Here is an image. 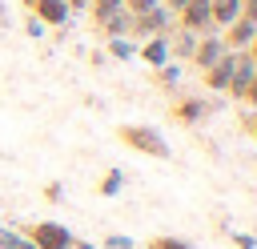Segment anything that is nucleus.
I'll return each instance as SVG.
<instances>
[{"instance_id": "obj_19", "label": "nucleus", "mask_w": 257, "mask_h": 249, "mask_svg": "<svg viewBox=\"0 0 257 249\" xmlns=\"http://www.w3.org/2000/svg\"><path fill=\"white\" fill-rule=\"evenodd\" d=\"M149 249H193L189 241H181V237H153L149 241Z\"/></svg>"}, {"instance_id": "obj_1", "label": "nucleus", "mask_w": 257, "mask_h": 249, "mask_svg": "<svg viewBox=\"0 0 257 249\" xmlns=\"http://www.w3.org/2000/svg\"><path fill=\"white\" fill-rule=\"evenodd\" d=\"M116 137H120L128 149L145 153V157H169L165 137H161L157 129H149V125H120V129H116Z\"/></svg>"}, {"instance_id": "obj_14", "label": "nucleus", "mask_w": 257, "mask_h": 249, "mask_svg": "<svg viewBox=\"0 0 257 249\" xmlns=\"http://www.w3.org/2000/svg\"><path fill=\"white\" fill-rule=\"evenodd\" d=\"M124 8V0H88V12H92V24H100V20H108L112 12H120Z\"/></svg>"}, {"instance_id": "obj_30", "label": "nucleus", "mask_w": 257, "mask_h": 249, "mask_svg": "<svg viewBox=\"0 0 257 249\" xmlns=\"http://www.w3.org/2000/svg\"><path fill=\"white\" fill-rule=\"evenodd\" d=\"M68 8H88V0H64Z\"/></svg>"}, {"instance_id": "obj_27", "label": "nucleus", "mask_w": 257, "mask_h": 249, "mask_svg": "<svg viewBox=\"0 0 257 249\" xmlns=\"http://www.w3.org/2000/svg\"><path fill=\"white\" fill-rule=\"evenodd\" d=\"M161 4H169V8H173V12H181V8H185V4H189V0H161Z\"/></svg>"}, {"instance_id": "obj_31", "label": "nucleus", "mask_w": 257, "mask_h": 249, "mask_svg": "<svg viewBox=\"0 0 257 249\" xmlns=\"http://www.w3.org/2000/svg\"><path fill=\"white\" fill-rule=\"evenodd\" d=\"M4 20H8V16H4V4H0V24H4Z\"/></svg>"}, {"instance_id": "obj_12", "label": "nucleus", "mask_w": 257, "mask_h": 249, "mask_svg": "<svg viewBox=\"0 0 257 249\" xmlns=\"http://www.w3.org/2000/svg\"><path fill=\"white\" fill-rule=\"evenodd\" d=\"M96 28H100L108 40H112V36H124V32H133V12H124V8H120V12H112L108 20H100Z\"/></svg>"}, {"instance_id": "obj_13", "label": "nucleus", "mask_w": 257, "mask_h": 249, "mask_svg": "<svg viewBox=\"0 0 257 249\" xmlns=\"http://www.w3.org/2000/svg\"><path fill=\"white\" fill-rule=\"evenodd\" d=\"M197 32H189V28H181V36L177 40H169V52H177L181 60H193V48H197Z\"/></svg>"}, {"instance_id": "obj_10", "label": "nucleus", "mask_w": 257, "mask_h": 249, "mask_svg": "<svg viewBox=\"0 0 257 249\" xmlns=\"http://www.w3.org/2000/svg\"><path fill=\"white\" fill-rule=\"evenodd\" d=\"M205 112H209V104H205V100H197V96H185V100H177V104H173V120H181V125H197Z\"/></svg>"}, {"instance_id": "obj_11", "label": "nucleus", "mask_w": 257, "mask_h": 249, "mask_svg": "<svg viewBox=\"0 0 257 249\" xmlns=\"http://www.w3.org/2000/svg\"><path fill=\"white\" fill-rule=\"evenodd\" d=\"M209 16H213V24H233L237 16H241V0H209Z\"/></svg>"}, {"instance_id": "obj_22", "label": "nucleus", "mask_w": 257, "mask_h": 249, "mask_svg": "<svg viewBox=\"0 0 257 249\" xmlns=\"http://www.w3.org/2000/svg\"><path fill=\"white\" fill-rule=\"evenodd\" d=\"M241 16H245L249 24H257V0H241Z\"/></svg>"}, {"instance_id": "obj_9", "label": "nucleus", "mask_w": 257, "mask_h": 249, "mask_svg": "<svg viewBox=\"0 0 257 249\" xmlns=\"http://www.w3.org/2000/svg\"><path fill=\"white\" fill-rule=\"evenodd\" d=\"M137 52H141V56H145V60H149L153 68L169 64V56H173V52H169V36H149V40H145V44H141Z\"/></svg>"}, {"instance_id": "obj_23", "label": "nucleus", "mask_w": 257, "mask_h": 249, "mask_svg": "<svg viewBox=\"0 0 257 249\" xmlns=\"http://www.w3.org/2000/svg\"><path fill=\"white\" fill-rule=\"evenodd\" d=\"M108 249H133L128 237H108Z\"/></svg>"}, {"instance_id": "obj_18", "label": "nucleus", "mask_w": 257, "mask_h": 249, "mask_svg": "<svg viewBox=\"0 0 257 249\" xmlns=\"http://www.w3.org/2000/svg\"><path fill=\"white\" fill-rule=\"evenodd\" d=\"M0 249H32V241L12 233V229H0Z\"/></svg>"}, {"instance_id": "obj_28", "label": "nucleus", "mask_w": 257, "mask_h": 249, "mask_svg": "<svg viewBox=\"0 0 257 249\" xmlns=\"http://www.w3.org/2000/svg\"><path fill=\"white\" fill-rule=\"evenodd\" d=\"M245 52H249V60H253V64H257V36H253V40H249V48H245Z\"/></svg>"}, {"instance_id": "obj_5", "label": "nucleus", "mask_w": 257, "mask_h": 249, "mask_svg": "<svg viewBox=\"0 0 257 249\" xmlns=\"http://www.w3.org/2000/svg\"><path fill=\"white\" fill-rule=\"evenodd\" d=\"M181 28H189V32H209V28H213L209 0H189V4L181 8Z\"/></svg>"}, {"instance_id": "obj_15", "label": "nucleus", "mask_w": 257, "mask_h": 249, "mask_svg": "<svg viewBox=\"0 0 257 249\" xmlns=\"http://www.w3.org/2000/svg\"><path fill=\"white\" fill-rule=\"evenodd\" d=\"M120 189H124V173H120V169H108L104 181H100V197H116Z\"/></svg>"}, {"instance_id": "obj_4", "label": "nucleus", "mask_w": 257, "mask_h": 249, "mask_svg": "<svg viewBox=\"0 0 257 249\" xmlns=\"http://www.w3.org/2000/svg\"><path fill=\"white\" fill-rule=\"evenodd\" d=\"M24 8H28L40 24H64V20H68V12H72L64 0H24Z\"/></svg>"}, {"instance_id": "obj_29", "label": "nucleus", "mask_w": 257, "mask_h": 249, "mask_svg": "<svg viewBox=\"0 0 257 249\" xmlns=\"http://www.w3.org/2000/svg\"><path fill=\"white\" fill-rule=\"evenodd\" d=\"M245 129H249V133L257 137V116H245Z\"/></svg>"}, {"instance_id": "obj_25", "label": "nucleus", "mask_w": 257, "mask_h": 249, "mask_svg": "<svg viewBox=\"0 0 257 249\" xmlns=\"http://www.w3.org/2000/svg\"><path fill=\"white\" fill-rule=\"evenodd\" d=\"M44 197H48V201H60V185H56V181H52V185H48V189H44Z\"/></svg>"}, {"instance_id": "obj_6", "label": "nucleus", "mask_w": 257, "mask_h": 249, "mask_svg": "<svg viewBox=\"0 0 257 249\" xmlns=\"http://www.w3.org/2000/svg\"><path fill=\"white\" fill-rule=\"evenodd\" d=\"M253 36H257V24H249L245 16H237V20L225 28V36H221V40H225V48H229V52H245Z\"/></svg>"}, {"instance_id": "obj_2", "label": "nucleus", "mask_w": 257, "mask_h": 249, "mask_svg": "<svg viewBox=\"0 0 257 249\" xmlns=\"http://www.w3.org/2000/svg\"><path fill=\"white\" fill-rule=\"evenodd\" d=\"M24 237L32 241V249H72V245H76L72 233H68L60 221H40V225H32Z\"/></svg>"}, {"instance_id": "obj_24", "label": "nucleus", "mask_w": 257, "mask_h": 249, "mask_svg": "<svg viewBox=\"0 0 257 249\" xmlns=\"http://www.w3.org/2000/svg\"><path fill=\"white\" fill-rule=\"evenodd\" d=\"M40 32H44V24H40V20H32V16H28V36H40Z\"/></svg>"}, {"instance_id": "obj_16", "label": "nucleus", "mask_w": 257, "mask_h": 249, "mask_svg": "<svg viewBox=\"0 0 257 249\" xmlns=\"http://www.w3.org/2000/svg\"><path fill=\"white\" fill-rule=\"evenodd\" d=\"M108 52H112L116 60H128V56H137V44L124 40V36H112V40H108Z\"/></svg>"}, {"instance_id": "obj_3", "label": "nucleus", "mask_w": 257, "mask_h": 249, "mask_svg": "<svg viewBox=\"0 0 257 249\" xmlns=\"http://www.w3.org/2000/svg\"><path fill=\"white\" fill-rule=\"evenodd\" d=\"M165 28H169V8L165 4L133 16V36H165Z\"/></svg>"}, {"instance_id": "obj_20", "label": "nucleus", "mask_w": 257, "mask_h": 249, "mask_svg": "<svg viewBox=\"0 0 257 249\" xmlns=\"http://www.w3.org/2000/svg\"><path fill=\"white\" fill-rule=\"evenodd\" d=\"M157 4H161V0H124V12L137 16V12H149V8H157Z\"/></svg>"}, {"instance_id": "obj_7", "label": "nucleus", "mask_w": 257, "mask_h": 249, "mask_svg": "<svg viewBox=\"0 0 257 249\" xmlns=\"http://www.w3.org/2000/svg\"><path fill=\"white\" fill-rule=\"evenodd\" d=\"M225 52H229V48H225L221 36H205V40H197V48H193V64H197V68H213Z\"/></svg>"}, {"instance_id": "obj_26", "label": "nucleus", "mask_w": 257, "mask_h": 249, "mask_svg": "<svg viewBox=\"0 0 257 249\" xmlns=\"http://www.w3.org/2000/svg\"><path fill=\"white\" fill-rule=\"evenodd\" d=\"M237 245H241V249H257V241H253V237H245V233H237Z\"/></svg>"}, {"instance_id": "obj_8", "label": "nucleus", "mask_w": 257, "mask_h": 249, "mask_svg": "<svg viewBox=\"0 0 257 249\" xmlns=\"http://www.w3.org/2000/svg\"><path fill=\"white\" fill-rule=\"evenodd\" d=\"M229 80H233V52H225L213 68H205V84H209L213 92H225V88H229Z\"/></svg>"}, {"instance_id": "obj_17", "label": "nucleus", "mask_w": 257, "mask_h": 249, "mask_svg": "<svg viewBox=\"0 0 257 249\" xmlns=\"http://www.w3.org/2000/svg\"><path fill=\"white\" fill-rule=\"evenodd\" d=\"M153 80H157L161 88H173V84L181 80V68H177V64H161V68L153 72Z\"/></svg>"}, {"instance_id": "obj_21", "label": "nucleus", "mask_w": 257, "mask_h": 249, "mask_svg": "<svg viewBox=\"0 0 257 249\" xmlns=\"http://www.w3.org/2000/svg\"><path fill=\"white\" fill-rule=\"evenodd\" d=\"M241 100H245V104H253V108H257V72H253V80H249V84H245V92H241Z\"/></svg>"}]
</instances>
